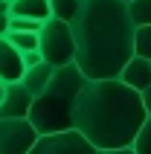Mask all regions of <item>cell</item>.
<instances>
[{"label": "cell", "instance_id": "1", "mask_svg": "<svg viewBox=\"0 0 151 154\" xmlns=\"http://www.w3.org/2000/svg\"><path fill=\"white\" fill-rule=\"evenodd\" d=\"M76 41L73 64L87 82L119 79L122 67L134 58V29L125 0H82L70 20Z\"/></svg>", "mask_w": 151, "mask_h": 154}, {"label": "cell", "instance_id": "2", "mask_svg": "<svg viewBox=\"0 0 151 154\" xmlns=\"http://www.w3.org/2000/svg\"><path fill=\"white\" fill-rule=\"evenodd\" d=\"M145 119L148 113L140 93L119 79L87 82L73 105V131H79L99 151L134 146Z\"/></svg>", "mask_w": 151, "mask_h": 154}, {"label": "cell", "instance_id": "3", "mask_svg": "<svg viewBox=\"0 0 151 154\" xmlns=\"http://www.w3.org/2000/svg\"><path fill=\"white\" fill-rule=\"evenodd\" d=\"M87 85L82 70L76 64L52 70V79L47 82L38 96H32V108L26 119L32 122L38 134H58V131H73V105L79 90Z\"/></svg>", "mask_w": 151, "mask_h": 154}, {"label": "cell", "instance_id": "4", "mask_svg": "<svg viewBox=\"0 0 151 154\" xmlns=\"http://www.w3.org/2000/svg\"><path fill=\"white\" fill-rule=\"evenodd\" d=\"M38 52L50 67H64L73 64L76 58V41L70 23L58 20V17H47L38 29Z\"/></svg>", "mask_w": 151, "mask_h": 154}, {"label": "cell", "instance_id": "5", "mask_svg": "<svg viewBox=\"0 0 151 154\" xmlns=\"http://www.w3.org/2000/svg\"><path fill=\"white\" fill-rule=\"evenodd\" d=\"M29 154H99L79 131H58V134H41L35 140Z\"/></svg>", "mask_w": 151, "mask_h": 154}, {"label": "cell", "instance_id": "6", "mask_svg": "<svg viewBox=\"0 0 151 154\" xmlns=\"http://www.w3.org/2000/svg\"><path fill=\"white\" fill-rule=\"evenodd\" d=\"M38 137L29 119H0V154H29Z\"/></svg>", "mask_w": 151, "mask_h": 154}, {"label": "cell", "instance_id": "7", "mask_svg": "<svg viewBox=\"0 0 151 154\" xmlns=\"http://www.w3.org/2000/svg\"><path fill=\"white\" fill-rule=\"evenodd\" d=\"M29 108H32V93L20 82L6 85L3 102H0V119H26Z\"/></svg>", "mask_w": 151, "mask_h": 154}, {"label": "cell", "instance_id": "8", "mask_svg": "<svg viewBox=\"0 0 151 154\" xmlns=\"http://www.w3.org/2000/svg\"><path fill=\"white\" fill-rule=\"evenodd\" d=\"M26 73L23 67V55L6 41V38H0V82L3 85H15L20 82Z\"/></svg>", "mask_w": 151, "mask_h": 154}, {"label": "cell", "instance_id": "9", "mask_svg": "<svg viewBox=\"0 0 151 154\" xmlns=\"http://www.w3.org/2000/svg\"><path fill=\"white\" fill-rule=\"evenodd\" d=\"M119 82H122V85H128V87H134L137 93H143L145 87L151 85V61H145V58H140V55H134V58L122 67Z\"/></svg>", "mask_w": 151, "mask_h": 154}, {"label": "cell", "instance_id": "10", "mask_svg": "<svg viewBox=\"0 0 151 154\" xmlns=\"http://www.w3.org/2000/svg\"><path fill=\"white\" fill-rule=\"evenodd\" d=\"M9 17H26L44 23L50 17V0H12L9 3Z\"/></svg>", "mask_w": 151, "mask_h": 154}, {"label": "cell", "instance_id": "11", "mask_svg": "<svg viewBox=\"0 0 151 154\" xmlns=\"http://www.w3.org/2000/svg\"><path fill=\"white\" fill-rule=\"evenodd\" d=\"M52 70H55V67H50L47 61H41V64H35V67H29V70L23 73L20 85H23V87H26V90H29L32 96H38V93L44 90V87H47V82L52 79Z\"/></svg>", "mask_w": 151, "mask_h": 154}, {"label": "cell", "instance_id": "12", "mask_svg": "<svg viewBox=\"0 0 151 154\" xmlns=\"http://www.w3.org/2000/svg\"><path fill=\"white\" fill-rule=\"evenodd\" d=\"M82 6V0H50V17H58L64 23H70Z\"/></svg>", "mask_w": 151, "mask_h": 154}, {"label": "cell", "instance_id": "13", "mask_svg": "<svg viewBox=\"0 0 151 154\" xmlns=\"http://www.w3.org/2000/svg\"><path fill=\"white\" fill-rule=\"evenodd\" d=\"M128 15L134 26H151V0H128Z\"/></svg>", "mask_w": 151, "mask_h": 154}, {"label": "cell", "instance_id": "14", "mask_svg": "<svg viewBox=\"0 0 151 154\" xmlns=\"http://www.w3.org/2000/svg\"><path fill=\"white\" fill-rule=\"evenodd\" d=\"M12 47H15L20 55L23 52H32V50H38V32H9V35H3Z\"/></svg>", "mask_w": 151, "mask_h": 154}, {"label": "cell", "instance_id": "15", "mask_svg": "<svg viewBox=\"0 0 151 154\" xmlns=\"http://www.w3.org/2000/svg\"><path fill=\"white\" fill-rule=\"evenodd\" d=\"M134 55L151 61V26H137L134 29Z\"/></svg>", "mask_w": 151, "mask_h": 154}, {"label": "cell", "instance_id": "16", "mask_svg": "<svg viewBox=\"0 0 151 154\" xmlns=\"http://www.w3.org/2000/svg\"><path fill=\"white\" fill-rule=\"evenodd\" d=\"M134 148L137 154H151V116L143 122V128L137 131V140H134Z\"/></svg>", "mask_w": 151, "mask_h": 154}, {"label": "cell", "instance_id": "17", "mask_svg": "<svg viewBox=\"0 0 151 154\" xmlns=\"http://www.w3.org/2000/svg\"><path fill=\"white\" fill-rule=\"evenodd\" d=\"M41 52H38V50H32V52H23V67L26 70H29V67H35V64H41Z\"/></svg>", "mask_w": 151, "mask_h": 154}, {"label": "cell", "instance_id": "18", "mask_svg": "<svg viewBox=\"0 0 151 154\" xmlns=\"http://www.w3.org/2000/svg\"><path fill=\"white\" fill-rule=\"evenodd\" d=\"M140 99H143V108H145V113H148V116H151V85L145 87L143 93H140Z\"/></svg>", "mask_w": 151, "mask_h": 154}, {"label": "cell", "instance_id": "19", "mask_svg": "<svg viewBox=\"0 0 151 154\" xmlns=\"http://www.w3.org/2000/svg\"><path fill=\"white\" fill-rule=\"evenodd\" d=\"M99 154H137L131 146H125V148H108V151H99Z\"/></svg>", "mask_w": 151, "mask_h": 154}, {"label": "cell", "instance_id": "20", "mask_svg": "<svg viewBox=\"0 0 151 154\" xmlns=\"http://www.w3.org/2000/svg\"><path fill=\"white\" fill-rule=\"evenodd\" d=\"M9 32V15H0V38Z\"/></svg>", "mask_w": 151, "mask_h": 154}, {"label": "cell", "instance_id": "21", "mask_svg": "<svg viewBox=\"0 0 151 154\" xmlns=\"http://www.w3.org/2000/svg\"><path fill=\"white\" fill-rule=\"evenodd\" d=\"M3 93H6V85H3V82H0V102H3Z\"/></svg>", "mask_w": 151, "mask_h": 154}, {"label": "cell", "instance_id": "22", "mask_svg": "<svg viewBox=\"0 0 151 154\" xmlns=\"http://www.w3.org/2000/svg\"><path fill=\"white\" fill-rule=\"evenodd\" d=\"M6 3H12V0H6Z\"/></svg>", "mask_w": 151, "mask_h": 154}, {"label": "cell", "instance_id": "23", "mask_svg": "<svg viewBox=\"0 0 151 154\" xmlns=\"http://www.w3.org/2000/svg\"><path fill=\"white\" fill-rule=\"evenodd\" d=\"M125 3H128V0H125Z\"/></svg>", "mask_w": 151, "mask_h": 154}]
</instances>
